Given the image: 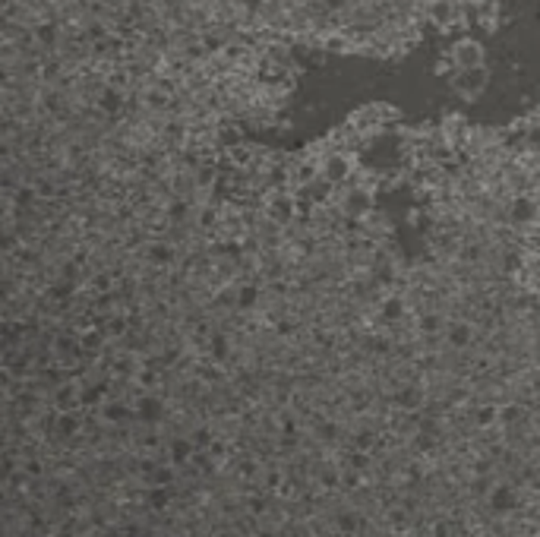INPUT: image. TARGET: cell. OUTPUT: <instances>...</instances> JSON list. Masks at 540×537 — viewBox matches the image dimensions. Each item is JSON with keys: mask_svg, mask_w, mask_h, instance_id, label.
<instances>
[{"mask_svg": "<svg viewBox=\"0 0 540 537\" xmlns=\"http://www.w3.org/2000/svg\"><path fill=\"white\" fill-rule=\"evenodd\" d=\"M436 123H439V133H443L446 143H449L452 149L462 152V143H464V137H468V130H471V121H468V117L458 114V111H455V114L449 111V114H443Z\"/></svg>", "mask_w": 540, "mask_h": 537, "instance_id": "cell-6", "label": "cell"}, {"mask_svg": "<svg viewBox=\"0 0 540 537\" xmlns=\"http://www.w3.org/2000/svg\"><path fill=\"white\" fill-rule=\"evenodd\" d=\"M354 228H357L367 240H374V244H382V240L395 237V221L386 209H370L364 219L354 221Z\"/></svg>", "mask_w": 540, "mask_h": 537, "instance_id": "cell-4", "label": "cell"}, {"mask_svg": "<svg viewBox=\"0 0 540 537\" xmlns=\"http://www.w3.org/2000/svg\"><path fill=\"white\" fill-rule=\"evenodd\" d=\"M446 58H449L452 70H477V67L487 64V51L477 39H458Z\"/></svg>", "mask_w": 540, "mask_h": 537, "instance_id": "cell-3", "label": "cell"}, {"mask_svg": "<svg viewBox=\"0 0 540 537\" xmlns=\"http://www.w3.org/2000/svg\"><path fill=\"white\" fill-rule=\"evenodd\" d=\"M502 139H506V130L487 127V123H471L468 137H464V143H462V156L477 158V156H483V152L493 149L496 143H502Z\"/></svg>", "mask_w": 540, "mask_h": 537, "instance_id": "cell-2", "label": "cell"}, {"mask_svg": "<svg viewBox=\"0 0 540 537\" xmlns=\"http://www.w3.org/2000/svg\"><path fill=\"white\" fill-rule=\"evenodd\" d=\"M357 156H347V152H332V156L322 162L320 168V177H326L332 187H338V183H347L354 175V168H357Z\"/></svg>", "mask_w": 540, "mask_h": 537, "instance_id": "cell-5", "label": "cell"}, {"mask_svg": "<svg viewBox=\"0 0 540 537\" xmlns=\"http://www.w3.org/2000/svg\"><path fill=\"white\" fill-rule=\"evenodd\" d=\"M487 83H490L487 67H477V70H452L449 76V89L455 92L458 98H464V102H477V98L483 95V89H487Z\"/></svg>", "mask_w": 540, "mask_h": 537, "instance_id": "cell-1", "label": "cell"}]
</instances>
